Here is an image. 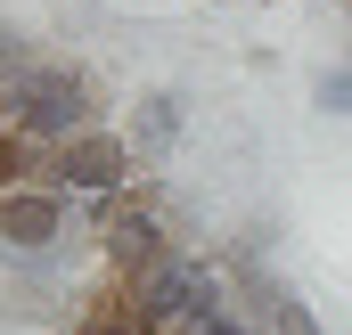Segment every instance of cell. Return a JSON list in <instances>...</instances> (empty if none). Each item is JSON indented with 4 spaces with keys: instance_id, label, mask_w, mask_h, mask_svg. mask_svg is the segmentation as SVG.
<instances>
[{
    "instance_id": "cell-7",
    "label": "cell",
    "mask_w": 352,
    "mask_h": 335,
    "mask_svg": "<svg viewBox=\"0 0 352 335\" xmlns=\"http://www.w3.org/2000/svg\"><path fill=\"white\" fill-rule=\"evenodd\" d=\"M188 335H263V327H254V319H246V311H238V303H230V311H221V319H205V327H188Z\"/></svg>"
},
{
    "instance_id": "cell-6",
    "label": "cell",
    "mask_w": 352,
    "mask_h": 335,
    "mask_svg": "<svg viewBox=\"0 0 352 335\" xmlns=\"http://www.w3.org/2000/svg\"><path fill=\"white\" fill-rule=\"evenodd\" d=\"M25 58H33V41H25V33H16V25H0V82H8V74H16V66H25Z\"/></svg>"
},
{
    "instance_id": "cell-2",
    "label": "cell",
    "mask_w": 352,
    "mask_h": 335,
    "mask_svg": "<svg viewBox=\"0 0 352 335\" xmlns=\"http://www.w3.org/2000/svg\"><path fill=\"white\" fill-rule=\"evenodd\" d=\"M66 238H82V229H74V196H66L58 180H16V188H0V262H8V270L58 262Z\"/></svg>"
},
{
    "instance_id": "cell-4",
    "label": "cell",
    "mask_w": 352,
    "mask_h": 335,
    "mask_svg": "<svg viewBox=\"0 0 352 335\" xmlns=\"http://www.w3.org/2000/svg\"><path fill=\"white\" fill-rule=\"evenodd\" d=\"M180 131H188V115H180L173 90H140V106H131V148H140V164H156V156H173Z\"/></svg>"
},
{
    "instance_id": "cell-1",
    "label": "cell",
    "mask_w": 352,
    "mask_h": 335,
    "mask_svg": "<svg viewBox=\"0 0 352 335\" xmlns=\"http://www.w3.org/2000/svg\"><path fill=\"white\" fill-rule=\"evenodd\" d=\"M90 123H98V82H90V66H74V58L33 49V58L0 82V131H16V139L41 148V156H58L66 139H82Z\"/></svg>"
},
{
    "instance_id": "cell-3",
    "label": "cell",
    "mask_w": 352,
    "mask_h": 335,
    "mask_svg": "<svg viewBox=\"0 0 352 335\" xmlns=\"http://www.w3.org/2000/svg\"><path fill=\"white\" fill-rule=\"evenodd\" d=\"M41 180H58L74 205L82 196H115V188H131V180H148L140 172V148H131V131H115V123H90L82 139H66Z\"/></svg>"
},
{
    "instance_id": "cell-5",
    "label": "cell",
    "mask_w": 352,
    "mask_h": 335,
    "mask_svg": "<svg viewBox=\"0 0 352 335\" xmlns=\"http://www.w3.org/2000/svg\"><path fill=\"white\" fill-rule=\"evenodd\" d=\"M311 106L336 115V123H352V58H344V66H328V74L311 82Z\"/></svg>"
}]
</instances>
